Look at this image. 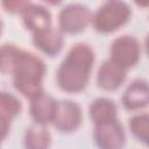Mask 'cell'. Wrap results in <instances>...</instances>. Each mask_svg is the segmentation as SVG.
Segmentation results:
<instances>
[{
	"instance_id": "cell-1",
	"label": "cell",
	"mask_w": 149,
	"mask_h": 149,
	"mask_svg": "<svg viewBox=\"0 0 149 149\" xmlns=\"http://www.w3.org/2000/svg\"><path fill=\"white\" fill-rule=\"evenodd\" d=\"M94 63V52L86 43L73 45L57 70V84L68 93L83 91L90 79Z\"/></svg>"
},
{
	"instance_id": "cell-2",
	"label": "cell",
	"mask_w": 149,
	"mask_h": 149,
	"mask_svg": "<svg viewBox=\"0 0 149 149\" xmlns=\"http://www.w3.org/2000/svg\"><path fill=\"white\" fill-rule=\"evenodd\" d=\"M47 68L36 55L22 50L13 72L14 87L26 98L33 99L43 93V77Z\"/></svg>"
},
{
	"instance_id": "cell-3",
	"label": "cell",
	"mask_w": 149,
	"mask_h": 149,
	"mask_svg": "<svg viewBox=\"0 0 149 149\" xmlns=\"http://www.w3.org/2000/svg\"><path fill=\"white\" fill-rule=\"evenodd\" d=\"M130 8L123 1H107L92 15L93 28L98 33L108 34L118 30L130 17Z\"/></svg>"
},
{
	"instance_id": "cell-4",
	"label": "cell",
	"mask_w": 149,
	"mask_h": 149,
	"mask_svg": "<svg viewBox=\"0 0 149 149\" xmlns=\"http://www.w3.org/2000/svg\"><path fill=\"white\" fill-rule=\"evenodd\" d=\"M92 20L91 10L81 3H70L58 14L59 30L66 34H78L88 26Z\"/></svg>"
},
{
	"instance_id": "cell-5",
	"label": "cell",
	"mask_w": 149,
	"mask_h": 149,
	"mask_svg": "<svg viewBox=\"0 0 149 149\" xmlns=\"http://www.w3.org/2000/svg\"><path fill=\"white\" fill-rule=\"evenodd\" d=\"M141 56V45L134 36L123 35L115 38L111 45V61L127 70L134 66Z\"/></svg>"
},
{
	"instance_id": "cell-6",
	"label": "cell",
	"mask_w": 149,
	"mask_h": 149,
	"mask_svg": "<svg viewBox=\"0 0 149 149\" xmlns=\"http://www.w3.org/2000/svg\"><path fill=\"white\" fill-rule=\"evenodd\" d=\"M93 137L99 149H122L126 141L123 127L118 118L94 125Z\"/></svg>"
},
{
	"instance_id": "cell-7",
	"label": "cell",
	"mask_w": 149,
	"mask_h": 149,
	"mask_svg": "<svg viewBox=\"0 0 149 149\" xmlns=\"http://www.w3.org/2000/svg\"><path fill=\"white\" fill-rule=\"evenodd\" d=\"M83 114L78 104L71 100H62L57 102V108L54 118V126L62 133H71L81 123Z\"/></svg>"
},
{
	"instance_id": "cell-8",
	"label": "cell",
	"mask_w": 149,
	"mask_h": 149,
	"mask_svg": "<svg viewBox=\"0 0 149 149\" xmlns=\"http://www.w3.org/2000/svg\"><path fill=\"white\" fill-rule=\"evenodd\" d=\"M57 102L58 101H56L51 95L44 92L30 99L29 112L35 123L44 127L49 123H52L57 108Z\"/></svg>"
},
{
	"instance_id": "cell-9",
	"label": "cell",
	"mask_w": 149,
	"mask_h": 149,
	"mask_svg": "<svg viewBox=\"0 0 149 149\" xmlns=\"http://www.w3.org/2000/svg\"><path fill=\"white\" fill-rule=\"evenodd\" d=\"M127 70L122 69L111 59L105 61L97 74V84L100 88L105 91H114L121 86L126 79Z\"/></svg>"
},
{
	"instance_id": "cell-10",
	"label": "cell",
	"mask_w": 149,
	"mask_h": 149,
	"mask_svg": "<svg viewBox=\"0 0 149 149\" xmlns=\"http://www.w3.org/2000/svg\"><path fill=\"white\" fill-rule=\"evenodd\" d=\"M33 43L43 54L52 57L62 50L64 44V36L59 29L50 27L45 30L33 34Z\"/></svg>"
},
{
	"instance_id": "cell-11",
	"label": "cell",
	"mask_w": 149,
	"mask_h": 149,
	"mask_svg": "<svg viewBox=\"0 0 149 149\" xmlns=\"http://www.w3.org/2000/svg\"><path fill=\"white\" fill-rule=\"evenodd\" d=\"M22 17L24 27L28 30L33 31V34L40 33L51 27L50 12L41 5L29 2L24 12L22 13Z\"/></svg>"
},
{
	"instance_id": "cell-12",
	"label": "cell",
	"mask_w": 149,
	"mask_h": 149,
	"mask_svg": "<svg viewBox=\"0 0 149 149\" xmlns=\"http://www.w3.org/2000/svg\"><path fill=\"white\" fill-rule=\"evenodd\" d=\"M149 102L148 83L143 79L134 80L122 95V105L128 111L143 108Z\"/></svg>"
},
{
	"instance_id": "cell-13",
	"label": "cell",
	"mask_w": 149,
	"mask_h": 149,
	"mask_svg": "<svg viewBox=\"0 0 149 149\" xmlns=\"http://www.w3.org/2000/svg\"><path fill=\"white\" fill-rule=\"evenodd\" d=\"M90 118L94 125L102 123L116 119L118 107L115 102L108 98H98L90 105Z\"/></svg>"
},
{
	"instance_id": "cell-14",
	"label": "cell",
	"mask_w": 149,
	"mask_h": 149,
	"mask_svg": "<svg viewBox=\"0 0 149 149\" xmlns=\"http://www.w3.org/2000/svg\"><path fill=\"white\" fill-rule=\"evenodd\" d=\"M51 136L44 126L33 125L27 128L24 134L26 149H49Z\"/></svg>"
},
{
	"instance_id": "cell-15",
	"label": "cell",
	"mask_w": 149,
	"mask_h": 149,
	"mask_svg": "<svg viewBox=\"0 0 149 149\" xmlns=\"http://www.w3.org/2000/svg\"><path fill=\"white\" fill-rule=\"evenodd\" d=\"M21 52L22 50L14 44H2L0 47V72L5 74L13 73Z\"/></svg>"
},
{
	"instance_id": "cell-16",
	"label": "cell",
	"mask_w": 149,
	"mask_h": 149,
	"mask_svg": "<svg viewBox=\"0 0 149 149\" xmlns=\"http://www.w3.org/2000/svg\"><path fill=\"white\" fill-rule=\"evenodd\" d=\"M22 108L21 101L12 93L0 91V116L12 121L16 115L20 114Z\"/></svg>"
},
{
	"instance_id": "cell-17",
	"label": "cell",
	"mask_w": 149,
	"mask_h": 149,
	"mask_svg": "<svg viewBox=\"0 0 149 149\" xmlns=\"http://www.w3.org/2000/svg\"><path fill=\"white\" fill-rule=\"evenodd\" d=\"M129 128L133 135L143 142L144 144L148 143L149 139V115L147 113H142L139 115L133 116L129 120Z\"/></svg>"
},
{
	"instance_id": "cell-18",
	"label": "cell",
	"mask_w": 149,
	"mask_h": 149,
	"mask_svg": "<svg viewBox=\"0 0 149 149\" xmlns=\"http://www.w3.org/2000/svg\"><path fill=\"white\" fill-rule=\"evenodd\" d=\"M1 5L9 13L22 14L24 12V9L27 8V6L29 5V2L28 1H21V0H8V1H2Z\"/></svg>"
},
{
	"instance_id": "cell-19",
	"label": "cell",
	"mask_w": 149,
	"mask_h": 149,
	"mask_svg": "<svg viewBox=\"0 0 149 149\" xmlns=\"http://www.w3.org/2000/svg\"><path fill=\"white\" fill-rule=\"evenodd\" d=\"M9 127H10V121L0 116V142L3 141L5 137L8 135Z\"/></svg>"
},
{
	"instance_id": "cell-20",
	"label": "cell",
	"mask_w": 149,
	"mask_h": 149,
	"mask_svg": "<svg viewBox=\"0 0 149 149\" xmlns=\"http://www.w3.org/2000/svg\"><path fill=\"white\" fill-rule=\"evenodd\" d=\"M1 29H2V22H1V20H0V34H1Z\"/></svg>"
}]
</instances>
